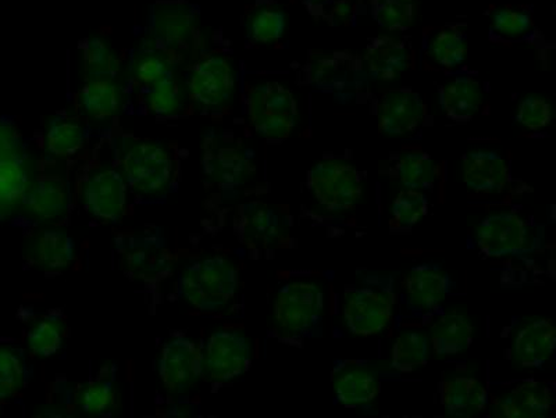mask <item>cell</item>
I'll use <instances>...</instances> for the list:
<instances>
[{
    "label": "cell",
    "instance_id": "cell-18",
    "mask_svg": "<svg viewBox=\"0 0 556 418\" xmlns=\"http://www.w3.org/2000/svg\"><path fill=\"white\" fill-rule=\"evenodd\" d=\"M448 274L437 266H419L409 271L404 280L406 303L414 311H433L448 295Z\"/></svg>",
    "mask_w": 556,
    "mask_h": 418
},
{
    "label": "cell",
    "instance_id": "cell-36",
    "mask_svg": "<svg viewBox=\"0 0 556 418\" xmlns=\"http://www.w3.org/2000/svg\"><path fill=\"white\" fill-rule=\"evenodd\" d=\"M371 16L391 33L406 31L415 22L416 0H370Z\"/></svg>",
    "mask_w": 556,
    "mask_h": 418
},
{
    "label": "cell",
    "instance_id": "cell-44",
    "mask_svg": "<svg viewBox=\"0 0 556 418\" xmlns=\"http://www.w3.org/2000/svg\"><path fill=\"white\" fill-rule=\"evenodd\" d=\"M553 118V111L547 99L529 97L520 102L518 113H516V122L521 127L530 129V131H539L549 126Z\"/></svg>",
    "mask_w": 556,
    "mask_h": 418
},
{
    "label": "cell",
    "instance_id": "cell-43",
    "mask_svg": "<svg viewBox=\"0 0 556 418\" xmlns=\"http://www.w3.org/2000/svg\"><path fill=\"white\" fill-rule=\"evenodd\" d=\"M132 77L143 86L159 81V79L172 76L170 64L162 54L155 52H139L132 56Z\"/></svg>",
    "mask_w": 556,
    "mask_h": 418
},
{
    "label": "cell",
    "instance_id": "cell-32",
    "mask_svg": "<svg viewBox=\"0 0 556 418\" xmlns=\"http://www.w3.org/2000/svg\"><path fill=\"white\" fill-rule=\"evenodd\" d=\"M86 138V126L79 119L58 116L49 123L45 134V148L54 157H68L84 147Z\"/></svg>",
    "mask_w": 556,
    "mask_h": 418
},
{
    "label": "cell",
    "instance_id": "cell-45",
    "mask_svg": "<svg viewBox=\"0 0 556 418\" xmlns=\"http://www.w3.org/2000/svg\"><path fill=\"white\" fill-rule=\"evenodd\" d=\"M493 24L496 33L516 38L529 31L531 17L523 10L501 9L494 14Z\"/></svg>",
    "mask_w": 556,
    "mask_h": 418
},
{
    "label": "cell",
    "instance_id": "cell-21",
    "mask_svg": "<svg viewBox=\"0 0 556 418\" xmlns=\"http://www.w3.org/2000/svg\"><path fill=\"white\" fill-rule=\"evenodd\" d=\"M462 172L466 186L478 193H498L509 182L508 163L495 152L466 154L462 159Z\"/></svg>",
    "mask_w": 556,
    "mask_h": 418
},
{
    "label": "cell",
    "instance_id": "cell-25",
    "mask_svg": "<svg viewBox=\"0 0 556 418\" xmlns=\"http://www.w3.org/2000/svg\"><path fill=\"white\" fill-rule=\"evenodd\" d=\"M70 202L67 183L56 176H47L37 179L31 191L23 199L24 206L34 216L52 220L66 213Z\"/></svg>",
    "mask_w": 556,
    "mask_h": 418
},
{
    "label": "cell",
    "instance_id": "cell-20",
    "mask_svg": "<svg viewBox=\"0 0 556 418\" xmlns=\"http://www.w3.org/2000/svg\"><path fill=\"white\" fill-rule=\"evenodd\" d=\"M365 66L376 81H395L410 66L409 49L400 39L382 35L367 45Z\"/></svg>",
    "mask_w": 556,
    "mask_h": 418
},
{
    "label": "cell",
    "instance_id": "cell-3",
    "mask_svg": "<svg viewBox=\"0 0 556 418\" xmlns=\"http://www.w3.org/2000/svg\"><path fill=\"white\" fill-rule=\"evenodd\" d=\"M121 166L128 186L141 195H159L172 181L170 154L156 142L126 139L121 151Z\"/></svg>",
    "mask_w": 556,
    "mask_h": 418
},
{
    "label": "cell",
    "instance_id": "cell-13",
    "mask_svg": "<svg viewBox=\"0 0 556 418\" xmlns=\"http://www.w3.org/2000/svg\"><path fill=\"white\" fill-rule=\"evenodd\" d=\"M202 163L206 176L223 187L243 186L255 173V166L245 152L222 143L216 137L206 139Z\"/></svg>",
    "mask_w": 556,
    "mask_h": 418
},
{
    "label": "cell",
    "instance_id": "cell-26",
    "mask_svg": "<svg viewBox=\"0 0 556 418\" xmlns=\"http://www.w3.org/2000/svg\"><path fill=\"white\" fill-rule=\"evenodd\" d=\"M551 409V390L541 382H525L516 387L496 409V416L506 418H540Z\"/></svg>",
    "mask_w": 556,
    "mask_h": 418
},
{
    "label": "cell",
    "instance_id": "cell-46",
    "mask_svg": "<svg viewBox=\"0 0 556 418\" xmlns=\"http://www.w3.org/2000/svg\"><path fill=\"white\" fill-rule=\"evenodd\" d=\"M18 148L17 132L7 123L0 122V151Z\"/></svg>",
    "mask_w": 556,
    "mask_h": 418
},
{
    "label": "cell",
    "instance_id": "cell-41",
    "mask_svg": "<svg viewBox=\"0 0 556 418\" xmlns=\"http://www.w3.org/2000/svg\"><path fill=\"white\" fill-rule=\"evenodd\" d=\"M429 211V202L424 192L406 189L392 203V223L400 227H414Z\"/></svg>",
    "mask_w": 556,
    "mask_h": 418
},
{
    "label": "cell",
    "instance_id": "cell-11",
    "mask_svg": "<svg viewBox=\"0 0 556 418\" xmlns=\"http://www.w3.org/2000/svg\"><path fill=\"white\" fill-rule=\"evenodd\" d=\"M83 201L91 216L103 221H117L126 212V179L111 168L89 174L83 187Z\"/></svg>",
    "mask_w": 556,
    "mask_h": 418
},
{
    "label": "cell",
    "instance_id": "cell-19",
    "mask_svg": "<svg viewBox=\"0 0 556 418\" xmlns=\"http://www.w3.org/2000/svg\"><path fill=\"white\" fill-rule=\"evenodd\" d=\"M307 73L315 86L342 91L359 78L361 66L348 52H317L311 53Z\"/></svg>",
    "mask_w": 556,
    "mask_h": 418
},
{
    "label": "cell",
    "instance_id": "cell-31",
    "mask_svg": "<svg viewBox=\"0 0 556 418\" xmlns=\"http://www.w3.org/2000/svg\"><path fill=\"white\" fill-rule=\"evenodd\" d=\"M76 402L86 415L108 416L117 402L112 368L104 366L91 381L78 388Z\"/></svg>",
    "mask_w": 556,
    "mask_h": 418
},
{
    "label": "cell",
    "instance_id": "cell-7",
    "mask_svg": "<svg viewBox=\"0 0 556 418\" xmlns=\"http://www.w3.org/2000/svg\"><path fill=\"white\" fill-rule=\"evenodd\" d=\"M187 87L192 101L201 106H223L230 101L236 88L230 60L218 54L200 60L188 73Z\"/></svg>",
    "mask_w": 556,
    "mask_h": 418
},
{
    "label": "cell",
    "instance_id": "cell-2",
    "mask_svg": "<svg viewBox=\"0 0 556 418\" xmlns=\"http://www.w3.org/2000/svg\"><path fill=\"white\" fill-rule=\"evenodd\" d=\"M116 251L123 271L132 280L155 283L172 274L173 252L165 237L152 228L121 233L116 238Z\"/></svg>",
    "mask_w": 556,
    "mask_h": 418
},
{
    "label": "cell",
    "instance_id": "cell-22",
    "mask_svg": "<svg viewBox=\"0 0 556 418\" xmlns=\"http://www.w3.org/2000/svg\"><path fill=\"white\" fill-rule=\"evenodd\" d=\"M556 331L551 320H535L521 328L515 338V357L520 366L538 368L555 351Z\"/></svg>",
    "mask_w": 556,
    "mask_h": 418
},
{
    "label": "cell",
    "instance_id": "cell-33",
    "mask_svg": "<svg viewBox=\"0 0 556 418\" xmlns=\"http://www.w3.org/2000/svg\"><path fill=\"white\" fill-rule=\"evenodd\" d=\"M396 177L409 189H431L435 186L439 168L424 151L414 149L401 153L395 164Z\"/></svg>",
    "mask_w": 556,
    "mask_h": 418
},
{
    "label": "cell",
    "instance_id": "cell-28",
    "mask_svg": "<svg viewBox=\"0 0 556 418\" xmlns=\"http://www.w3.org/2000/svg\"><path fill=\"white\" fill-rule=\"evenodd\" d=\"M473 326L459 313H446L431 327L430 337L437 355L450 356L469 350L473 342Z\"/></svg>",
    "mask_w": 556,
    "mask_h": 418
},
{
    "label": "cell",
    "instance_id": "cell-9",
    "mask_svg": "<svg viewBox=\"0 0 556 418\" xmlns=\"http://www.w3.org/2000/svg\"><path fill=\"white\" fill-rule=\"evenodd\" d=\"M394 313V297L377 288H362L348 293L344 317L350 331L357 337H371L389 327Z\"/></svg>",
    "mask_w": 556,
    "mask_h": 418
},
{
    "label": "cell",
    "instance_id": "cell-40",
    "mask_svg": "<svg viewBox=\"0 0 556 418\" xmlns=\"http://www.w3.org/2000/svg\"><path fill=\"white\" fill-rule=\"evenodd\" d=\"M146 102L149 111L166 116L180 109L181 89L172 76L147 86Z\"/></svg>",
    "mask_w": 556,
    "mask_h": 418
},
{
    "label": "cell",
    "instance_id": "cell-49",
    "mask_svg": "<svg viewBox=\"0 0 556 418\" xmlns=\"http://www.w3.org/2000/svg\"><path fill=\"white\" fill-rule=\"evenodd\" d=\"M0 413H2V407H0Z\"/></svg>",
    "mask_w": 556,
    "mask_h": 418
},
{
    "label": "cell",
    "instance_id": "cell-15",
    "mask_svg": "<svg viewBox=\"0 0 556 418\" xmlns=\"http://www.w3.org/2000/svg\"><path fill=\"white\" fill-rule=\"evenodd\" d=\"M426 106L420 94L412 91L389 92L380 103V131L390 138L409 136L424 122Z\"/></svg>",
    "mask_w": 556,
    "mask_h": 418
},
{
    "label": "cell",
    "instance_id": "cell-37",
    "mask_svg": "<svg viewBox=\"0 0 556 418\" xmlns=\"http://www.w3.org/2000/svg\"><path fill=\"white\" fill-rule=\"evenodd\" d=\"M429 343L424 333L408 331L402 333L391 351V366L400 372H410L427 363Z\"/></svg>",
    "mask_w": 556,
    "mask_h": 418
},
{
    "label": "cell",
    "instance_id": "cell-5",
    "mask_svg": "<svg viewBox=\"0 0 556 418\" xmlns=\"http://www.w3.org/2000/svg\"><path fill=\"white\" fill-rule=\"evenodd\" d=\"M309 188L317 202L330 212H346L359 203L364 186L351 164L325 161L309 174Z\"/></svg>",
    "mask_w": 556,
    "mask_h": 418
},
{
    "label": "cell",
    "instance_id": "cell-48",
    "mask_svg": "<svg viewBox=\"0 0 556 418\" xmlns=\"http://www.w3.org/2000/svg\"><path fill=\"white\" fill-rule=\"evenodd\" d=\"M311 2H323V0H311Z\"/></svg>",
    "mask_w": 556,
    "mask_h": 418
},
{
    "label": "cell",
    "instance_id": "cell-14",
    "mask_svg": "<svg viewBox=\"0 0 556 418\" xmlns=\"http://www.w3.org/2000/svg\"><path fill=\"white\" fill-rule=\"evenodd\" d=\"M236 230L243 245L267 249L277 245L285 236V221L275 207L252 202L238 207Z\"/></svg>",
    "mask_w": 556,
    "mask_h": 418
},
{
    "label": "cell",
    "instance_id": "cell-38",
    "mask_svg": "<svg viewBox=\"0 0 556 418\" xmlns=\"http://www.w3.org/2000/svg\"><path fill=\"white\" fill-rule=\"evenodd\" d=\"M429 52L440 66L445 68L459 66L468 53L465 34L458 28L441 29L431 39Z\"/></svg>",
    "mask_w": 556,
    "mask_h": 418
},
{
    "label": "cell",
    "instance_id": "cell-6",
    "mask_svg": "<svg viewBox=\"0 0 556 418\" xmlns=\"http://www.w3.org/2000/svg\"><path fill=\"white\" fill-rule=\"evenodd\" d=\"M323 295L311 282L288 283L276 296L275 320L287 332L311 330L320 320Z\"/></svg>",
    "mask_w": 556,
    "mask_h": 418
},
{
    "label": "cell",
    "instance_id": "cell-4",
    "mask_svg": "<svg viewBox=\"0 0 556 418\" xmlns=\"http://www.w3.org/2000/svg\"><path fill=\"white\" fill-rule=\"evenodd\" d=\"M248 117L257 134L269 139H285L294 131L298 104L294 93L278 83L251 89L247 101Z\"/></svg>",
    "mask_w": 556,
    "mask_h": 418
},
{
    "label": "cell",
    "instance_id": "cell-24",
    "mask_svg": "<svg viewBox=\"0 0 556 418\" xmlns=\"http://www.w3.org/2000/svg\"><path fill=\"white\" fill-rule=\"evenodd\" d=\"M441 401L451 416L473 417L484 411L489 392L476 378L456 377L443 385Z\"/></svg>",
    "mask_w": 556,
    "mask_h": 418
},
{
    "label": "cell",
    "instance_id": "cell-29",
    "mask_svg": "<svg viewBox=\"0 0 556 418\" xmlns=\"http://www.w3.org/2000/svg\"><path fill=\"white\" fill-rule=\"evenodd\" d=\"M29 258L34 266L43 270H63L74 258L73 239L63 231H43L34 239Z\"/></svg>",
    "mask_w": 556,
    "mask_h": 418
},
{
    "label": "cell",
    "instance_id": "cell-39",
    "mask_svg": "<svg viewBox=\"0 0 556 418\" xmlns=\"http://www.w3.org/2000/svg\"><path fill=\"white\" fill-rule=\"evenodd\" d=\"M286 14L276 8H262L248 22V37L256 43H271L282 37L286 29Z\"/></svg>",
    "mask_w": 556,
    "mask_h": 418
},
{
    "label": "cell",
    "instance_id": "cell-35",
    "mask_svg": "<svg viewBox=\"0 0 556 418\" xmlns=\"http://www.w3.org/2000/svg\"><path fill=\"white\" fill-rule=\"evenodd\" d=\"M83 67L88 79H114L121 69V60L104 39L89 38L83 47Z\"/></svg>",
    "mask_w": 556,
    "mask_h": 418
},
{
    "label": "cell",
    "instance_id": "cell-10",
    "mask_svg": "<svg viewBox=\"0 0 556 418\" xmlns=\"http://www.w3.org/2000/svg\"><path fill=\"white\" fill-rule=\"evenodd\" d=\"M250 362V342L240 332L218 331L208 338L203 353V368L213 380H235L248 370Z\"/></svg>",
    "mask_w": 556,
    "mask_h": 418
},
{
    "label": "cell",
    "instance_id": "cell-34",
    "mask_svg": "<svg viewBox=\"0 0 556 418\" xmlns=\"http://www.w3.org/2000/svg\"><path fill=\"white\" fill-rule=\"evenodd\" d=\"M66 325L59 313H48L39 318L27 335L28 350L34 356L49 357L61 350Z\"/></svg>",
    "mask_w": 556,
    "mask_h": 418
},
{
    "label": "cell",
    "instance_id": "cell-42",
    "mask_svg": "<svg viewBox=\"0 0 556 418\" xmlns=\"http://www.w3.org/2000/svg\"><path fill=\"white\" fill-rule=\"evenodd\" d=\"M23 384V357L12 347L0 346V401L12 397L22 390Z\"/></svg>",
    "mask_w": 556,
    "mask_h": 418
},
{
    "label": "cell",
    "instance_id": "cell-27",
    "mask_svg": "<svg viewBox=\"0 0 556 418\" xmlns=\"http://www.w3.org/2000/svg\"><path fill=\"white\" fill-rule=\"evenodd\" d=\"M28 174L17 148L0 151V218L26 197Z\"/></svg>",
    "mask_w": 556,
    "mask_h": 418
},
{
    "label": "cell",
    "instance_id": "cell-8",
    "mask_svg": "<svg viewBox=\"0 0 556 418\" xmlns=\"http://www.w3.org/2000/svg\"><path fill=\"white\" fill-rule=\"evenodd\" d=\"M202 372L203 353L195 342L178 337L163 347L159 377L168 392L177 395L191 390L201 380Z\"/></svg>",
    "mask_w": 556,
    "mask_h": 418
},
{
    "label": "cell",
    "instance_id": "cell-17",
    "mask_svg": "<svg viewBox=\"0 0 556 418\" xmlns=\"http://www.w3.org/2000/svg\"><path fill=\"white\" fill-rule=\"evenodd\" d=\"M334 390L344 406L366 405L380 391L379 376L365 362H341L334 372Z\"/></svg>",
    "mask_w": 556,
    "mask_h": 418
},
{
    "label": "cell",
    "instance_id": "cell-47",
    "mask_svg": "<svg viewBox=\"0 0 556 418\" xmlns=\"http://www.w3.org/2000/svg\"><path fill=\"white\" fill-rule=\"evenodd\" d=\"M352 14V7L348 0H337L334 4H332L331 16L336 20V22L344 23L350 20Z\"/></svg>",
    "mask_w": 556,
    "mask_h": 418
},
{
    "label": "cell",
    "instance_id": "cell-1",
    "mask_svg": "<svg viewBox=\"0 0 556 418\" xmlns=\"http://www.w3.org/2000/svg\"><path fill=\"white\" fill-rule=\"evenodd\" d=\"M238 287L237 268L225 257L202 258L180 276V292L191 306L215 312L228 305Z\"/></svg>",
    "mask_w": 556,
    "mask_h": 418
},
{
    "label": "cell",
    "instance_id": "cell-12",
    "mask_svg": "<svg viewBox=\"0 0 556 418\" xmlns=\"http://www.w3.org/2000/svg\"><path fill=\"white\" fill-rule=\"evenodd\" d=\"M529 226L515 213H498L480 223L476 238L489 257H504L523 251L529 243Z\"/></svg>",
    "mask_w": 556,
    "mask_h": 418
},
{
    "label": "cell",
    "instance_id": "cell-30",
    "mask_svg": "<svg viewBox=\"0 0 556 418\" xmlns=\"http://www.w3.org/2000/svg\"><path fill=\"white\" fill-rule=\"evenodd\" d=\"M79 112L89 118H111L121 109L122 97L113 79H88L77 97Z\"/></svg>",
    "mask_w": 556,
    "mask_h": 418
},
{
    "label": "cell",
    "instance_id": "cell-23",
    "mask_svg": "<svg viewBox=\"0 0 556 418\" xmlns=\"http://www.w3.org/2000/svg\"><path fill=\"white\" fill-rule=\"evenodd\" d=\"M483 101V88L473 77H459L440 88L441 107L452 122H470Z\"/></svg>",
    "mask_w": 556,
    "mask_h": 418
},
{
    "label": "cell",
    "instance_id": "cell-16",
    "mask_svg": "<svg viewBox=\"0 0 556 418\" xmlns=\"http://www.w3.org/2000/svg\"><path fill=\"white\" fill-rule=\"evenodd\" d=\"M151 28L159 42L174 49H186L197 37L198 14L188 4H162L152 14Z\"/></svg>",
    "mask_w": 556,
    "mask_h": 418
}]
</instances>
